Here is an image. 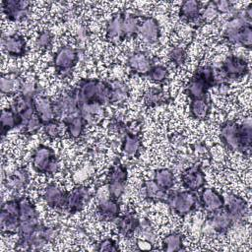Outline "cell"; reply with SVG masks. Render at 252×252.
<instances>
[{
    "label": "cell",
    "mask_w": 252,
    "mask_h": 252,
    "mask_svg": "<svg viewBox=\"0 0 252 252\" xmlns=\"http://www.w3.org/2000/svg\"><path fill=\"white\" fill-rule=\"evenodd\" d=\"M127 181V169L118 160L113 163L108 174V182H117L126 184Z\"/></svg>",
    "instance_id": "8d00e7d4"
},
{
    "label": "cell",
    "mask_w": 252,
    "mask_h": 252,
    "mask_svg": "<svg viewBox=\"0 0 252 252\" xmlns=\"http://www.w3.org/2000/svg\"><path fill=\"white\" fill-rule=\"evenodd\" d=\"M168 57L169 60L172 64H174L175 66H181L185 63L186 58H187V54L186 51L183 47H173L169 53H168Z\"/></svg>",
    "instance_id": "b9f144b4"
},
{
    "label": "cell",
    "mask_w": 252,
    "mask_h": 252,
    "mask_svg": "<svg viewBox=\"0 0 252 252\" xmlns=\"http://www.w3.org/2000/svg\"><path fill=\"white\" fill-rule=\"evenodd\" d=\"M140 149H141L140 137L132 133L125 134L122 142V151L128 156L137 157L140 153Z\"/></svg>",
    "instance_id": "4dcf8cb0"
},
{
    "label": "cell",
    "mask_w": 252,
    "mask_h": 252,
    "mask_svg": "<svg viewBox=\"0 0 252 252\" xmlns=\"http://www.w3.org/2000/svg\"><path fill=\"white\" fill-rule=\"evenodd\" d=\"M162 249L166 252H175L183 250V236L179 232L167 234L162 239Z\"/></svg>",
    "instance_id": "836d02e7"
},
{
    "label": "cell",
    "mask_w": 252,
    "mask_h": 252,
    "mask_svg": "<svg viewBox=\"0 0 252 252\" xmlns=\"http://www.w3.org/2000/svg\"><path fill=\"white\" fill-rule=\"evenodd\" d=\"M72 94L76 97L79 106L85 103L110 102V85L96 79H85L80 82Z\"/></svg>",
    "instance_id": "7a4b0ae2"
},
{
    "label": "cell",
    "mask_w": 252,
    "mask_h": 252,
    "mask_svg": "<svg viewBox=\"0 0 252 252\" xmlns=\"http://www.w3.org/2000/svg\"><path fill=\"white\" fill-rule=\"evenodd\" d=\"M2 46L4 51L13 57L23 56L26 52V40L20 34H11L2 38Z\"/></svg>",
    "instance_id": "e0dca14e"
},
{
    "label": "cell",
    "mask_w": 252,
    "mask_h": 252,
    "mask_svg": "<svg viewBox=\"0 0 252 252\" xmlns=\"http://www.w3.org/2000/svg\"><path fill=\"white\" fill-rule=\"evenodd\" d=\"M89 196H90V192L87 187L85 186L75 187L70 192H67L65 210H67L71 214L80 212L84 208L87 200L89 199Z\"/></svg>",
    "instance_id": "30bf717a"
},
{
    "label": "cell",
    "mask_w": 252,
    "mask_h": 252,
    "mask_svg": "<svg viewBox=\"0 0 252 252\" xmlns=\"http://www.w3.org/2000/svg\"><path fill=\"white\" fill-rule=\"evenodd\" d=\"M110 102L120 103L127 99L129 95V89L125 83L115 80L110 84Z\"/></svg>",
    "instance_id": "f1b7e54d"
},
{
    "label": "cell",
    "mask_w": 252,
    "mask_h": 252,
    "mask_svg": "<svg viewBox=\"0 0 252 252\" xmlns=\"http://www.w3.org/2000/svg\"><path fill=\"white\" fill-rule=\"evenodd\" d=\"M224 198V210L228 213V215L233 219V220H241L246 212H247V203L244 198L235 195V194H228Z\"/></svg>",
    "instance_id": "7c38bea8"
},
{
    "label": "cell",
    "mask_w": 252,
    "mask_h": 252,
    "mask_svg": "<svg viewBox=\"0 0 252 252\" xmlns=\"http://www.w3.org/2000/svg\"><path fill=\"white\" fill-rule=\"evenodd\" d=\"M165 94L159 88H150L144 94V101L149 106H155L164 100Z\"/></svg>",
    "instance_id": "74e56055"
},
{
    "label": "cell",
    "mask_w": 252,
    "mask_h": 252,
    "mask_svg": "<svg viewBox=\"0 0 252 252\" xmlns=\"http://www.w3.org/2000/svg\"><path fill=\"white\" fill-rule=\"evenodd\" d=\"M201 10L202 4L199 1L187 0L182 2L179 9V15L183 20L192 22L196 21L201 16Z\"/></svg>",
    "instance_id": "cb8c5ba5"
},
{
    "label": "cell",
    "mask_w": 252,
    "mask_h": 252,
    "mask_svg": "<svg viewBox=\"0 0 252 252\" xmlns=\"http://www.w3.org/2000/svg\"><path fill=\"white\" fill-rule=\"evenodd\" d=\"M141 19L133 14H128L123 17L122 30H123V37H130L138 33L140 27Z\"/></svg>",
    "instance_id": "e575fe53"
},
{
    "label": "cell",
    "mask_w": 252,
    "mask_h": 252,
    "mask_svg": "<svg viewBox=\"0 0 252 252\" xmlns=\"http://www.w3.org/2000/svg\"><path fill=\"white\" fill-rule=\"evenodd\" d=\"M53 110L56 120H62L80 114V106L76 97L72 94L61 96L56 101H53Z\"/></svg>",
    "instance_id": "52a82bcc"
},
{
    "label": "cell",
    "mask_w": 252,
    "mask_h": 252,
    "mask_svg": "<svg viewBox=\"0 0 252 252\" xmlns=\"http://www.w3.org/2000/svg\"><path fill=\"white\" fill-rule=\"evenodd\" d=\"M43 126L42 121L40 120V118L37 116L36 113H34L24 125V131L26 134L29 135H32L34 133H36L41 127Z\"/></svg>",
    "instance_id": "7bdbcfd3"
},
{
    "label": "cell",
    "mask_w": 252,
    "mask_h": 252,
    "mask_svg": "<svg viewBox=\"0 0 252 252\" xmlns=\"http://www.w3.org/2000/svg\"><path fill=\"white\" fill-rule=\"evenodd\" d=\"M78 60V51L71 46L60 47L53 57V65L55 70L64 74L73 69Z\"/></svg>",
    "instance_id": "8992f818"
},
{
    "label": "cell",
    "mask_w": 252,
    "mask_h": 252,
    "mask_svg": "<svg viewBox=\"0 0 252 252\" xmlns=\"http://www.w3.org/2000/svg\"><path fill=\"white\" fill-rule=\"evenodd\" d=\"M213 3L215 5L216 10L218 11V13H228L233 9L232 8V3L230 1H227V0L214 1Z\"/></svg>",
    "instance_id": "7dc6e473"
},
{
    "label": "cell",
    "mask_w": 252,
    "mask_h": 252,
    "mask_svg": "<svg viewBox=\"0 0 252 252\" xmlns=\"http://www.w3.org/2000/svg\"><path fill=\"white\" fill-rule=\"evenodd\" d=\"M1 5L5 16L10 21L20 22L28 16L31 2L26 0H4Z\"/></svg>",
    "instance_id": "9c48e42d"
},
{
    "label": "cell",
    "mask_w": 252,
    "mask_h": 252,
    "mask_svg": "<svg viewBox=\"0 0 252 252\" xmlns=\"http://www.w3.org/2000/svg\"><path fill=\"white\" fill-rule=\"evenodd\" d=\"M23 81L17 72H10L2 75L0 79V90L3 94L12 95L20 94Z\"/></svg>",
    "instance_id": "ffe728a7"
},
{
    "label": "cell",
    "mask_w": 252,
    "mask_h": 252,
    "mask_svg": "<svg viewBox=\"0 0 252 252\" xmlns=\"http://www.w3.org/2000/svg\"><path fill=\"white\" fill-rule=\"evenodd\" d=\"M181 182L186 190L196 192L202 189L206 183L205 174L200 165H192L181 174Z\"/></svg>",
    "instance_id": "ba28073f"
},
{
    "label": "cell",
    "mask_w": 252,
    "mask_h": 252,
    "mask_svg": "<svg viewBox=\"0 0 252 252\" xmlns=\"http://www.w3.org/2000/svg\"><path fill=\"white\" fill-rule=\"evenodd\" d=\"M43 132L51 140H54V139L58 138L59 134H60V130H59L57 120L55 119V120H52L48 123H45L43 125Z\"/></svg>",
    "instance_id": "f6af8a7d"
},
{
    "label": "cell",
    "mask_w": 252,
    "mask_h": 252,
    "mask_svg": "<svg viewBox=\"0 0 252 252\" xmlns=\"http://www.w3.org/2000/svg\"><path fill=\"white\" fill-rule=\"evenodd\" d=\"M123 14H116L112 17V19L108 22L106 26V38L107 39H116L123 38Z\"/></svg>",
    "instance_id": "f546056e"
},
{
    "label": "cell",
    "mask_w": 252,
    "mask_h": 252,
    "mask_svg": "<svg viewBox=\"0 0 252 252\" xmlns=\"http://www.w3.org/2000/svg\"><path fill=\"white\" fill-rule=\"evenodd\" d=\"M20 219L14 216H11L3 211H1L0 215V226L2 232L6 233H18L19 225H20Z\"/></svg>",
    "instance_id": "d590c367"
},
{
    "label": "cell",
    "mask_w": 252,
    "mask_h": 252,
    "mask_svg": "<svg viewBox=\"0 0 252 252\" xmlns=\"http://www.w3.org/2000/svg\"><path fill=\"white\" fill-rule=\"evenodd\" d=\"M209 88H211V86L204 79L194 74L186 86V93L191 99L204 98L206 97Z\"/></svg>",
    "instance_id": "44dd1931"
},
{
    "label": "cell",
    "mask_w": 252,
    "mask_h": 252,
    "mask_svg": "<svg viewBox=\"0 0 252 252\" xmlns=\"http://www.w3.org/2000/svg\"><path fill=\"white\" fill-rule=\"evenodd\" d=\"M138 33L142 36V38L149 42L155 43L158 40L160 31L158 21L153 17H145L140 22V27Z\"/></svg>",
    "instance_id": "9a60e30c"
},
{
    "label": "cell",
    "mask_w": 252,
    "mask_h": 252,
    "mask_svg": "<svg viewBox=\"0 0 252 252\" xmlns=\"http://www.w3.org/2000/svg\"><path fill=\"white\" fill-rule=\"evenodd\" d=\"M237 44L245 48H250L252 45V28L251 25H246L238 31Z\"/></svg>",
    "instance_id": "ab89813d"
},
{
    "label": "cell",
    "mask_w": 252,
    "mask_h": 252,
    "mask_svg": "<svg viewBox=\"0 0 252 252\" xmlns=\"http://www.w3.org/2000/svg\"><path fill=\"white\" fill-rule=\"evenodd\" d=\"M200 205L208 213H214L223 208L224 198L213 188H205L201 191L199 198Z\"/></svg>",
    "instance_id": "8fae6325"
},
{
    "label": "cell",
    "mask_w": 252,
    "mask_h": 252,
    "mask_svg": "<svg viewBox=\"0 0 252 252\" xmlns=\"http://www.w3.org/2000/svg\"><path fill=\"white\" fill-rule=\"evenodd\" d=\"M144 196L153 202H165L168 192L160 188L154 180H147L143 183Z\"/></svg>",
    "instance_id": "603a6c76"
},
{
    "label": "cell",
    "mask_w": 252,
    "mask_h": 252,
    "mask_svg": "<svg viewBox=\"0 0 252 252\" xmlns=\"http://www.w3.org/2000/svg\"><path fill=\"white\" fill-rule=\"evenodd\" d=\"M43 200L45 203L53 209H65L67 192L63 191L56 184H48L43 191Z\"/></svg>",
    "instance_id": "4fadbf2b"
},
{
    "label": "cell",
    "mask_w": 252,
    "mask_h": 252,
    "mask_svg": "<svg viewBox=\"0 0 252 252\" xmlns=\"http://www.w3.org/2000/svg\"><path fill=\"white\" fill-rule=\"evenodd\" d=\"M66 125V132L72 139H78L82 136L87 121L81 114L71 116L63 121Z\"/></svg>",
    "instance_id": "d4e9b609"
},
{
    "label": "cell",
    "mask_w": 252,
    "mask_h": 252,
    "mask_svg": "<svg viewBox=\"0 0 252 252\" xmlns=\"http://www.w3.org/2000/svg\"><path fill=\"white\" fill-rule=\"evenodd\" d=\"M233 222V219L223 208L214 213H211V216L208 220V224L210 228L220 234L225 233L231 227Z\"/></svg>",
    "instance_id": "5bb4252c"
},
{
    "label": "cell",
    "mask_w": 252,
    "mask_h": 252,
    "mask_svg": "<svg viewBox=\"0 0 252 252\" xmlns=\"http://www.w3.org/2000/svg\"><path fill=\"white\" fill-rule=\"evenodd\" d=\"M28 183H29V173L27 169L23 167L17 168L13 173L8 175L7 181H6L7 187L15 191L24 189Z\"/></svg>",
    "instance_id": "484cf974"
},
{
    "label": "cell",
    "mask_w": 252,
    "mask_h": 252,
    "mask_svg": "<svg viewBox=\"0 0 252 252\" xmlns=\"http://www.w3.org/2000/svg\"><path fill=\"white\" fill-rule=\"evenodd\" d=\"M37 92H38V87L36 85L35 80L30 79V80H26L25 82L23 81L20 94L31 97V98H34L36 95H38Z\"/></svg>",
    "instance_id": "60d3db41"
},
{
    "label": "cell",
    "mask_w": 252,
    "mask_h": 252,
    "mask_svg": "<svg viewBox=\"0 0 252 252\" xmlns=\"http://www.w3.org/2000/svg\"><path fill=\"white\" fill-rule=\"evenodd\" d=\"M165 203L169 208L179 216H186L192 213L198 204V198L195 192L185 191H173L168 193Z\"/></svg>",
    "instance_id": "3957f363"
},
{
    "label": "cell",
    "mask_w": 252,
    "mask_h": 252,
    "mask_svg": "<svg viewBox=\"0 0 252 252\" xmlns=\"http://www.w3.org/2000/svg\"><path fill=\"white\" fill-rule=\"evenodd\" d=\"M97 251H107V252H116L118 251V246L116 242L111 238H105L97 244Z\"/></svg>",
    "instance_id": "bcb514c9"
},
{
    "label": "cell",
    "mask_w": 252,
    "mask_h": 252,
    "mask_svg": "<svg viewBox=\"0 0 252 252\" xmlns=\"http://www.w3.org/2000/svg\"><path fill=\"white\" fill-rule=\"evenodd\" d=\"M19 200V217L20 220L37 219V211L33 203L28 197H20Z\"/></svg>",
    "instance_id": "1f68e13d"
},
{
    "label": "cell",
    "mask_w": 252,
    "mask_h": 252,
    "mask_svg": "<svg viewBox=\"0 0 252 252\" xmlns=\"http://www.w3.org/2000/svg\"><path fill=\"white\" fill-rule=\"evenodd\" d=\"M218 14V11L216 10V7L214 5L213 2H210L207 6H206V9L204 11V13L202 14V17L203 19L205 20H211V19H214Z\"/></svg>",
    "instance_id": "c3c4849f"
},
{
    "label": "cell",
    "mask_w": 252,
    "mask_h": 252,
    "mask_svg": "<svg viewBox=\"0 0 252 252\" xmlns=\"http://www.w3.org/2000/svg\"><path fill=\"white\" fill-rule=\"evenodd\" d=\"M127 64L134 73L139 75H148L149 71L153 67L152 60L149 55L141 51L132 53L128 57Z\"/></svg>",
    "instance_id": "d6986e66"
},
{
    "label": "cell",
    "mask_w": 252,
    "mask_h": 252,
    "mask_svg": "<svg viewBox=\"0 0 252 252\" xmlns=\"http://www.w3.org/2000/svg\"><path fill=\"white\" fill-rule=\"evenodd\" d=\"M221 73L224 79L236 80L244 77L248 73V63L247 61L236 55H229L226 57L220 67Z\"/></svg>",
    "instance_id": "5b68a950"
},
{
    "label": "cell",
    "mask_w": 252,
    "mask_h": 252,
    "mask_svg": "<svg viewBox=\"0 0 252 252\" xmlns=\"http://www.w3.org/2000/svg\"><path fill=\"white\" fill-rule=\"evenodd\" d=\"M1 128L4 135L9 130H12L20 125H23L21 117L11 107L3 109L1 112Z\"/></svg>",
    "instance_id": "4316f807"
},
{
    "label": "cell",
    "mask_w": 252,
    "mask_h": 252,
    "mask_svg": "<svg viewBox=\"0 0 252 252\" xmlns=\"http://www.w3.org/2000/svg\"><path fill=\"white\" fill-rule=\"evenodd\" d=\"M148 76L152 81L161 84L168 78V70L165 66L162 65H153L148 73Z\"/></svg>",
    "instance_id": "f35d334b"
},
{
    "label": "cell",
    "mask_w": 252,
    "mask_h": 252,
    "mask_svg": "<svg viewBox=\"0 0 252 252\" xmlns=\"http://www.w3.org/2000/svg\"><path fill=\"white\" fill-rule=\"evenodd\" d=\"M220 140L231 151L250 154L252 142V126L250 118L242 123L225 121L220 126Z\"/></svg>",
    "instance_id": "6da1fadb"
},
{
    "label": "cell",
    "mask_w": 252,
    "mask_h": 252,
    "mask_svg": "<svg viewBox=\"0 0 252 252\" xmlns=\"http://www.w3.org/2000/svg\"><path fill=\"white\" fill-rule=\"evenodd\" d=\"M189 109L192 117L198 120H205L210 114V103L206 97L192 99Z\"/></svg>",
    "instance_id": "83f0119b"
},
{
    "label": "cell",
    "mask_w": 252,
    "mask_h": 252,
    "mask_svg": "<svg viewBox=\"0 0 252 252\" xmlns=\"http://www.w3.org/2000/svg\"><path fill=\"white\" fill-rule=\"evenodd\" d=\"M33 106L35 113L42 121L43 125L52 120H55L54 110H53V101L49 97L43 95H36L33 98Z\"/></svg>",
    "instance_id": "2e32d148"
},
{
    "label": "cell",
    "mask_w": 252,
    "mask_h": 252,
    "mask_svg": "<svg viewBox=\"0 0 252 252\" xmlns=\"http://www.w3.org/2000/svg\"><path fill=\"white\" fill-rule=\"evenodd\" d=\"M141 220L135 213L129 212L124 214L118 219L117 229L120 234L125 237H131L136 231L139 230Z\"/></svg>",
    "instance_id": "ac0fdd59"
},
{
    "label": "cell",
    "mask_w": 252,
    "mask_h": 252,
    "mask_svg": "<svg viewBox=\"0 0 252 252\" xmlns=\"http://www.w3.org/2000/svg\"><path fill=\"white\" fill-rule=\"evenodd\" d=\"M96 211H97V214L103 220H115L119 217V213H120L118 200L113 199L111 197L102 199L98 202Z\"/></svg>",
    "instance_id": "7402d4cb"
},
{
    "label": "cell",
    "mask_w": 252,
    "mask_h": 252,
    "mask_svg": "<svg viewBox=\"0 0 252 252\" xmlns=\"http://www.w3.org/2000/svg\"><path fill=\"white\" fill-rule=\"evenodd\" d=\"M160 188L168 191L174 184V174L168 168H160L156 170L153 179Z\"/></svg>",
    "instance_id": "d6a6232c"
},
{
    "label": "cell",
    "mask_w": 252,
    "mask_h": 252,
    "mask_svg": "<svg viewBox=\"0 0 252 252\" xmlns=\"http://www.w3.org/2000/svg\"><path fill=\"white\" fill-rule=\"evenodd\" d=\"M33 169L38 173H55L58 169V160L51 148L39 145L35 148L32 156Z\"/></svg>",
    "instance_id": "277c9868"
},
{
    "label": "cell",
    "mask_w": 252,
    "mask_h": 252,
    "mask_svg": "<svg viewBox=\"0 0 252 252\" xmlns=\"http://www.w3.org/2000/svg\"><path fill=\"white\" fill-rule=\"evenodd\" d=\"M36 46L39 49H47L52 43V34L48 31L41 32L36 37Z\"/></svg>",
    "instance_id": "ee69618b"
}]
</instances>
